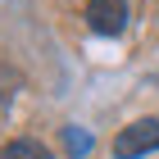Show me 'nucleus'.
I'll list each match as a JSON object with an SVG mask.
<instances>
[{"label":"nucleus","mask_w":159,"mask_h":159,"mask_svg":"<svg viewBox=\"0 0 159 159\" xmlns=\"http://www.w3.org/2000/svg\"><path fill=\"white\" fill-rule=\"evenodd\" d=\"M150 150H159V118H136L114 136V155L118 159H141Z\"/></svg>","instance_id":"nucleus-1"},{"label":"nucleus","mask_w":159,"mask_h":159,"mask_svg":"<svg viewBox=\"0 0 159 159\" xmlns=\"http://www.w3.org/2000/svg\"><path fill=\"white\" fill-rule=\"evenodd\" d=\"M86 27L100 37H118L127 27V5L123 0H86Z\"/></svg>","instance_id":"nucleus-2"},{"label":"nucleus","mask_w":159,"mask_h":159,"mask_svg":"<svg viewBox=\"0 0 159 159\" xmlns=\"http://www.w3.org/2000/svg\"><path fill=\"white\" fill-rule=\"evenodd\" d=\"M0 159H50V150L41 141H32V136H18V141H9L0 150Z\"/></svg>","instance_id":"nucleus-3"},{"label":"nucleus","mask_w":159,"mask_h":159,"mask_svg":"<svg viewBox=\"0 0 159 159\" xmlns=\"http://www.w3.org/2000/svg\"><path fill=\"white\" fill-rule=\"evenodd\" d=\"M64 141H68V150H73V155H86V150H91V136L77 132V127H64Z\"/></svg>","instance_id":"nucleus-4"}]
</instances>
